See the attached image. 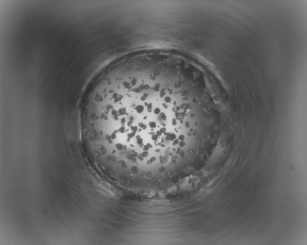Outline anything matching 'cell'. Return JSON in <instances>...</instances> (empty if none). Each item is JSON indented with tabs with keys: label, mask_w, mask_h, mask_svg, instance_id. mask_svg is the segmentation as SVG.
<instances>
[{
	"label": "cell",
	"mask_w": 307,
	"mask_h": 245,
	"mask_svg": "<svg viewBox=\"0 0 307 245\" xmlns=\"http://www.w3.org/2000/svg\"><path fill=\"white\" fill-rule=\"evenodd\" d=\"M87 103L83 126L119 184L185 170L198 118L185 93L147 57L115 63Z\"/></svg>",
	"instance_id": "1"
}]
</instances>
